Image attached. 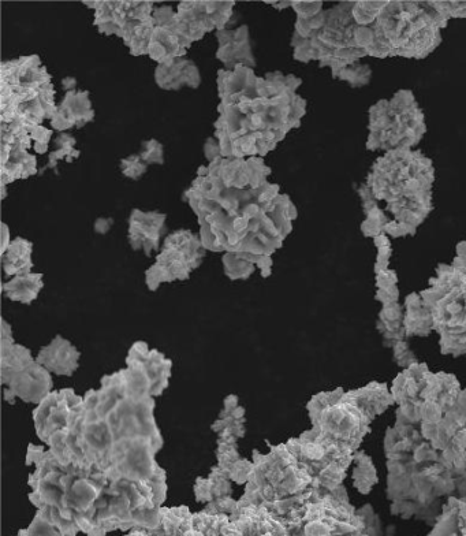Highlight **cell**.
<instances>
[{"label":"cell","mask_w":466,"mask_h":536,"mask_svg":"<svg viewBox=\"0 0 466 536\" xmlns=\"http://www.w3.org/2000/svg\"><path fill=\"white\" fill-rule=\"evenodd\" d=\"M223 263H225L227 277L231 279L248 278L255 270L253 263L240 258L237 253L227 252L223 258Z\"/></svg>","instance_id":"obj_15"},{"label":"cell","mask_w":466,"mask_h":536,"mask_svg":"<svg viewBox=\"0 0 466 536\" xmlns=\"http://www.w3.org/2000/svg\"><path fill=\"white\" fill-rule=\"evenodd\" d=\"M426 133L424 115L412 92L401 91L376 103L369 115L368 150L402 151L419 143Z\"/></svg>","instance_id":"obj_3"},{"label":"cell","mask_w":466,"mask_h":536,"mask_svg":"<svg viewBox=\"0 0 466 536\" xmlns=\"http://www.w3.org/2000/svg\"><path fill=\"white\" fill-rule=\"evenodd\" d=\"M154 16L143 18V20H130L123 26L121 36L126 46L134 57L148 55L149 43H151L152 33L155 31Z\"/></svg>","instance_id":"obj_11"},{"label":"cell","mask_w":466,"mask_h":536,"mask_svg":"<svg viewBox=\"0 0 466 536\" xmlns=\"http://www.w3.org/2000/svg\"><path fill=\"white\" fill-rule=\"evenodd\" d=\"M36 173V158L28 152L17 150L2 156V188L20 178L35 176Z\"/></svg>","instance_id":"obj_12"},{"label":"cell","mask_w":466,"mask_h":536,"mask_svg":"<svg viewBox=\"0 0 466 536\" xmlns=\"http://www.w3.org/2000/svg\"><path fill=\"white\" fill-rule=\"evenodd\" d=\"M93 113L89 93L87 91H70L66 93L65 99L58 107L57 113L51 119L52 128L63 132L77 126L81 128L91 122Z\"/></svg>","instance_id":"obj_8"},{"label":"cell","mask_w":466,"mask_h":536,"mask_svg":"<svg viewBox=\"0 0 466 536\" xmlns=\"http://www.w3.org/2000/svg\"><path fill=\"white\" fill-rule=\"evenodd\" d=\"M203 244L200 237L190 230H178L164 241L158 262L147 273L149 288L155 290L160 282L186 279L193 268L203 259Z\"/></svg>","instance_id":"obj_4"},{"label":"cell","mask_w":466,"mask_h":536,"mask_svg":"<svg viewBox=\"0 0 466 536\" xmlns=\"http://www.w3.org/2000/svg\"><path fill=\"white\" fill-rule=\"evenodd\" d=\"M205 156L210 160V163L221 158V145H219V141L216 143L214 139L207 140V143H205Z\"/></svg>","instance_id":"obj_21"},{"label":"cell","mask_w":466,"mask_h":536,"mask_svg":"<svg viewBox=\"0 0 466 536\" xmlns=\"http://www.w3.org/2000/svg\"><path fill=\"white\" fill-rule=\"evenodd\" d=\"M156 83L166 91L186 87L197 88L201 83L199 69L192 61L180 58L167 65H159L155 72Z\"/></svg>","instance_id":"obj_10"},{"label":"cell","mask_w":466,"mask_h":536,"mask_svg":"<svg viewBox=\"0 0 466 536\" xmlns=\"http://www.w3.org/2000/svg\"><path fill=\"white\" fill-rule=\"evenodd\" d=\"M435 9L441 11L443 16L450 17H466V2H445L432 3Z\"/></svg>","instance_id":"obj_20"},{"label":"cell","mask_w":466,"mask_h":536,"mask_svg":"<svg viewBox=\"0 0 466 536\" xmlns=\"http://www.w3.org/2000/svg\"><path fill=\"white\" fill-rule=\"evenodd\" d=\"M186 46L182 37L175 29V20L171 24L155 26L149 43L148 55L159 65H167L186 55Z\"/></svg>","instance_id":"obj_9"},{"label":"cell","mask_w":466,"mask_h":536,"mask_svg":"<svg viewBox=\"0 0 466 536\" xmlns=\"http://www.w3.org/2000/svg\"><path fill=\"white\" fill-rule=\"evenodd\" d=\"M166 215L159 212L134 210L129 219V240L133 249H143L145 255H151L158 249L163 236Z\"/></svg>","instance_id":"obj_6"},{"label":"cell","mask_w":466,"mask_h":536,"mask_svg":"<svg viewBox=\"0 0 466 536\" xmlns=\"http://www.w3.org/2000/svg\"><path fill=\"white\" fill-rule=\"evenodd\" d=\"M32 243L25 238H16L3 253V267L7 275H25L32 267Z\"/></svg>","instance_id":"obj_13"},{"label":"cell","mask_w":466,"mask_h":536,"mask_svg":"<svg viewBox=\"0 0 466 536\" xmlns=\"http://www.w3.org/2000/svg\"><path fill=\"white\" fill-rule=\"evenodd\" d=\"M446 16L432 3L382 2L374 22L363 26L369 57L426 58L441 43Z\"/></svg>","instance_id":"obj_2"},{"label":"cell","mask_w":466,"mask_h":536,"mask_svg":"<svg viewBox=\"0 0 466 536\" xmlns=\"http://www.w3.org/2000/svg\"><path fill=\"white\" fill-rule=\"evenodd\" d=\"M57 151L52 152L50 155V162H48V167L57 166L58 160L67 159L72 160L73 158H78L80 152L74 150V145H76V139L70 134L61 133L57 141Z\"/></svg>","instance_id":"obj_16"},{"label":"cell","mask_w":466,"mask_h":536,"mask_svg":"<svg viewBox=\"0 0 466 536\" xmlns=\"http://www.w3.org/2000/svg\"><path fill=\"white\" fill-rule=\"evenodd\" d=\"M43 288L40 274L18 275L13 281L5 285V293L10 299L31 303L36 299L37 293Z\"/></svg>","instance_id":"obj_14"},{"label":"cell","mask_w":466,"mask_h":536,"mask_svg":"<svg viewBox=\"0 0 466 536\" xmlns=\"http://www.w3.org/2000/svg\"><path fill=\"white\" fill-rule=\"evenodd\" d=\"M9 226L6 223H3V244H2V253L7 251V248L10 247L11 240H9Z\"/></svg>","instance_id":"obj_23"},{"label":"cell","mask_w":466,"mask_h":536,"mask_svg":"<svg viewBox=\"0 0 466 536\" xmlns=\"http://www.w3.org/2000/svg\"><path fill=\"white\" fill-rule=\"evenodd\" d=\"M32 140L35 141L36 154H44L47 151L48 143H50L52 132L43 126H35L31 130Z\"/></svg>","instance_id":"obj_19"},{"label":"cell","mask_w":466,"mask_h":536,"mask_svg":"<svg viewBox=\"0 0 466 536\" xmlns=\"http://www.w3.org/2000/svg\"><path fill=\"white\" fill-rule=\"evenodd\" d=\"M147 167V163L141 159L140 155L128 156V158L122 159L121 162L122 173L128 178H132V180H139L140 177H143Z\"/></svg>","instance_id":"obj_17"},{"label":"cell","mask_w":466,"mask_h":536,"mask_svg":"<svg viewBox=\"0 0 466 536\" xmlns=\"http://www.w3.org/2000/svg\"><path fill=\"white\" fill-rule=\"evenodd\" d=\"M233 7L234 2H182L175 14V29L190 47L215 28L223 31Z\"/></svg>","instance_id":"obj_5"},{"label":"cell","mask_w":466,"mask_h":536,"mask_svg":"<svg viewBox=\"0 0 466 536\" xmlns=\"http://www.w3.org/2000/svg\"><path fill=\"white\" fill-rule=\"evenodd\" d=\"M111 225H113V219H98L95 223V229L98 233H107L110 230Z\"/></svg>","instance_id":"obj_22"},{"label":"cell","mask_w":466,"mask_h":536,"mask_svg":"<svg viewBox=\"0 0 466 536\" xmlns=\"http://www.w3.org/2000/svg\"><path fill=\"white\" fill-rule=\"evenodd\" d=\"M432 184L434 167L430 159L420 152L391 151L376 160L360 193L365 208L385 201V211L393 215L385 233L402 237L415 233L430 214Z\"/></svg>","instance_id":"obj_1"},{"label":"cell","mask_w":466,"mask_h":536,"mask_svg":"<svg viewBox=\"0 0 466 536\" xmlns=\"http://www.w3.org/2000/svg\"><path fill=\"white\" fill-rule=\"evenodd\" d=\"M368 532H369V536H380L378 535V532H375V534L371 530H368Z\"/></svg>","instance_id":"obj_24"},{"label":"cell","mask_w":466,"mask_h":536,"mask_svg":"<svg viewBox=\"0 0 466 536\" xmlns=\"http://www.w3.org/2000/svg\"><path fill=\"white\" fill-rule=\"evenodd\" d=\"M140 156L147 165H152V163L163 165V145L158 140L145 141L143 143V152H141Z\"/></svg>","instance_id":"obj_18"},{"label":"cell","mask_w":466,"mask_h":536,"mask_svg":"<svg viewBox=\"0 0 466 536\" xmlns=\"http://www.w3.org/2000/svg\"><path fill=\"white\" fill-rule=\"evenodd\" d=\"M219 50L216 52L218 59L225 63L227 70H233L237 66H255L249 42L248 26L244 25L236 31H219Z\"/></svg>","instance_id":"obj_7"}]
</instances>
